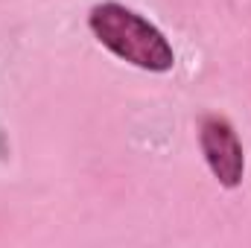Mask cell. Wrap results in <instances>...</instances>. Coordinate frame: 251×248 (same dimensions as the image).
I'll return each mask as SVG.
<instances>
[{"instance_id":"cell-1","label":"cell","mask_w":251,"mask_h":248,"mask_svg":"<svg viewBox=\"0 0 251 248\" xmlns=\"http://www.w3.org/2000/svg\"><path fill=\"white\" fill-rule=\"evenodd\" d=\"M88 29L100 47L120 62L146 73H170L176 67L173 41L140 12L117 0H102L88 12Z\"/></svg>"},{"instance_id":"cell-2","label":"cell","mask_w":251,"mask_h":248,"mask_svg":"<svg viewBox=\"0 0 251 248\" xmlns=\"http://www.w3.org/2000/svg\"><path fill=\"white\" fill-rule=\"evenodd\" d=\"M199 152L210 175L225 190H237L246 178V149L234 123L222 114H204L199 120Z\"/></svg>"}]
</instances>
